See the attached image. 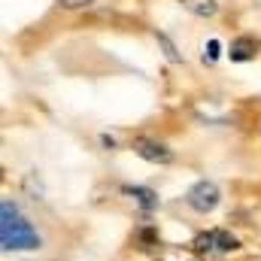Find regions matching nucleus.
Masks as SVG:
<instances>
[{
    "label": "nucleus",
    "mask_w": 261,
    "mask_h": 261,
    "mask_svg": "<svg viewBox=\"0 0 261 261\" xmlns=\"http://www.w3.org/2000/svg\"><path fill=\"white\" fill-rule=\"evenodd\" d=\"M258 52V43L252 40V37H237L234 43H231V61H249L252 55Z\"/></svg>",
    "instance_id": "nucleus-5"
},
{
    "label": "nucleus",
    "mask_w": 261,
    "mask_h": 261,
    "mask_svg": "<svg viewBox=\"0 0 261 261\" xmlns=\"http://www.w3.org/2000/svg\"><path fill=\"white\" fill-rule=\"evenodd\" d=\"M125 195L134 197V200H137L146 213L158 206V197H155V192H149V189H140V186H125Z\"/></svg>",
    "instance_id": "nucleus-6"
},
{
    "label": "nucleus",
    "mask_w": 261,
    "mask_h": 261,
    "mask_svg": "<svg viewBox=\"0 0 261 261\" xmlns=\"http://www.w3.org/2000/svg\"><path fill=\"white\" fill-rule=\"evenodd\" d=\"M61 3H64L67 9H76V6H88L91 0H61Z\"/></svg>",
    "instance_id": "nucleus-10"
},
{
    "label": "nucleus",
    "mask_w": 261,
    "mask_h": 261,
    "mask_svg": "<svg viewBox=\"0 0 261 261\" xmlns=\"http://www.w3.org/2000/svg\"><path fill=\"white\" fill-rule=\"evenodd\" d=\"M158 40H161V46L167 49V58H170V61H179V55L173 52V46H170V40H167V37H158Z\"/></svg>",
    "instance_id": "nucleus-9"
},
{
    "label": "nucleus",
    "mask_w": 261,
    "mask_h": 261,
    "mask_svg": "<svg viewBox=\"0 0 261 261\" xmlns=\"http://www.w3.org/2000/svg\"><path fill=\"white\" fill-rule=\"evenodd\" d=\"M219 49H222V46H219V40H210V43H206V49H203V58H206V61H216V58H219Z\"/></svg>",
    "instance_id": "nucleus-8"
},
{
    "label": "nucleus",
    "mask_w": 261,
    "mask_h": 261,
    "mask_svg": "<svg viewBox=\"0 0 261 261\" xmlns=\"http://www.w3.org/2000/svg\"><path fill=\"white\" fill-rule=\"evenodd\" d=\"M195 249L200 255H228V252L237 249V237L228 234V231H222V228H213V231H206V234L197 237Z\"/></svg>",
    "instance_id": "nucleus-2"
},
{
    "label": "nucleus",
    "mask_w": 261,
    "mask_h": 261,
    "mask_svg": "<svg viewBox=\"0 0 261 261\" xmlns=\"http://www.w3.org/2000/svg\"><path fill=\"white\" fill-rule=\"evenodd\" d=\"M0 243H3L6 252H15V249H40V234L15 210L12 200H3L0 203Z\"/></svg>",
    "instance_id": "nucleus-1"
},
{
    "label": "nucleus",
    "mask_w": 261,
    "mask_h": 261,
    "mask_svg": "<svg viewBox=\"0 0 261 261\" xmlns=\"http://www.w3.org/2000/svg\"><path fill=\"white\" fill-rule=\"evenodd\" d=\"M219 200H222V195H219L216 182H210V179H200L189 192V206L197 210V213H213L219 206Z\"/></svg>",
    "instance_id": "nucleus-3"
},
{
    "label": "nucleus",
    "mask_w": 261,
    "mask_h": 261,
    "mask_svg": "<svg viewBox=\"0 0 261 261\" xmlns=\"http://www.w3.org/2000/svg\"><path fill=\"white\" fill-rule=\"evenodd\" d=\"M134 152H137L140 158L152 161V164H170V161H173V152H170L164 143L146 140V137H137V140H134Z\"/></svg>",
    "instance_id": "nucleus-4"
},
{
    "label": "nucleus",
    "mask_w": 261,
    "mask_h": 261,
    "mask_svg": "<svg viewBox=\"0 0 261 261\" xmlns=\"http://www.w3.org/2000/svg\"><path fill=\"white\" fill-rule=\"evenodd\" d=\"M186 9H192V12H197V15H213L216 12V3L213 0H179Z\"/></svg>",
    "instance_id": "nucleus-7"
}]
</instances>
